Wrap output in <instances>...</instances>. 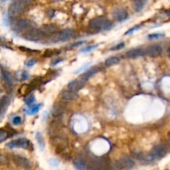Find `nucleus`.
<instances>
[{"label": "nucleus", "mask_w": 170, "mask_h": 170, "mask_svg": "<svg viewBox=\"0 0 170 170\" xmlns=\"http://www.w3.org/2000/svg\"><path fill=\"white\" fill-rule=\"evenodd\" d=\"M33 0H13L8 7V13L10 18H16L22 14L24 8L32 3Z\"/></svg>", "instance_id": "nucleus-1"}, {"label": "nucleus", "mask_w": 170, "mask_h": 170, "mask_svg": "<svg viewBox=\"0 0 170 170\" xmlns=\"http://www.w3.org/2000/svg\"><path fill=\"white\" fill-rule=\"evenodd\" d=\"M112 26V23L105 17H97L90 21V27L95 30H108Z\"/></svg>", "instance_id": "nucleus-2"}, {"label": "nucleus", "mask_w": 170, "mask_h": 170, "mask_svg": "<svg viewBox=\"0 0 170 170\" xmlns=\"http://www.w3.org/2000/svg\"><path fill=\"white\" fill-rule=\"evenodd\" d=\"M45 37V33L40 29L29 28L23 34V37L26 40L33 41H39L42 40Z\"/></svg>", "instance_id": "nucleus-3"}, {"label": "nucleus", "mask_w": 170, "mask_h": 170, "mask_svg": "<svg viewBox=\"0 0 170 170\" xmlns=\"http://www.w3.org/2000/svg\"><path fill=\"white\" fill-rule=\"evenodd\" d=\"M74 30L73 29L67 28L62 30L58 33H52V37H50V41L52 42H57V41H66L70 39L74 35Z\"/></svg>", "instance_id": "nucleus-4"}, {"label": "nucleus", "mask_w": 170, "mask_h": 170, "mask_svg": "<svg viewBox=\"0 0 170 170\" xmlns=\"http://www.w3.org/2000/svg\"><path fill=\"white\" fill-rule=\"evenodd\" d=\"M108 162L103 158H96L89 163L88 170H105L108 168Z\"/></svg>", "instance_id": "nucleus-5"}, {"label": "nucleus", "mask_w": 170, "mask_h": 170, "mask_svg": "<svg viewBox=\"0 0 170 170\" xmlns=\"http://www.w3.org/2000/svg\"><path fill=\"white\" fill-rule=\"evenodd\" d=\"M6 146L10 149H15V148H21V149H28L30 146V142L27 139L21 138V139L12 140L6 144Z\"/></svg>", "instance_id": "nucleus-6"}, {"label": "nucleus", "mask_w": 170, "mask_h": 170, "mask_svg": "<svg viewBox=\"0 0 170 170\" xmlns=\"http://www.w3.org/2000/svg\"><path fill=\"white\" fill-rule=\"evenodd\" d=\"M67 104L63 101H57L54 104L52 109V116L54 117H60L66 112Z\"/></svg>", "instance_id": "nucleus-7"}, {"label": "nucleus", "mask_w": 170, "mask_h": 170, "mask_svg": "<svg viewBox=\"0 0 170 170\" xmlns=\"http://www.w3.org/2000/svg\"><path fill=\"white\" fill-rule=\"evenodd\" d=\"M86 83V80L84 79V78L81 77L79 79H76V80H74L71 81V82L68 84V89L70 90H72L73 92H76L78 90H80L81 88L84 87V85H85Z\"/></svg>", "instance_id": "nucleus-8"}, {"label": "nucleus", "mask_w": 170, "mask_h": 170, "mask_svg": "<svg viewBox=\"0 0 170 170\" xmlns=\"http://www.w3.org/2000/svg\"><path fill=\"white\" fill-rule=\"evenodd\" d=\"M13 159V162L15 163V164L18 165V167L23 168H30L32 166L31 163L28 159L20 155H14Z\"/></svg>", "instance_id": "nucleus-9"}, {"label": "nucleus", "mask_w": 170, "mask_h": 170, "mask_svg": "<svg viewBox=\"0 0 170 170\" xmlns=\"http://www.w3.org/2000/svg\"><path fill=\"white\" fill-rule=\"evenodd\" d=\"M166 152H167V150H166L164 145L159 144V145H156V146L153 148L150 155H152L155 159H159V158H162L163 156H164Z\"/></svg>", "instance_id": "nucleus-10"}, {"label": "nucleus", "mask_w": 170, "mask_h": 170, "mask_svg": "<svg viewBox=\"0 0 170 170\" xmlns=\"http://www.w3.org/2000/svg\"><path fill=\"white\" fill-rule=\"evenodd\" d=\"M30 25H31L30 21L23 18V19L17 21V23H15V30L18 32H26L27 30L31 28Z\"/></svg>", "instance_id": "nucleus-11"}, {"label": "nucleus", "mask_w": 170, "mask_h": 170, "mask_svg": "<svg viewBox=\"0 0 170 170\" xmlns=\"http://www.w3.org/2000/svg\"><path fill=\"white\" fill-rule=\"evenodd\" d=\"M145 52L150 57H158L163 52V49L161 46L158 45V44H154V45H150L146 48Z\"/></svg>", "instance_id": "nucleus-12"}, {"label": "nucleus", "mask_w": 170, "mask_h": 170, "mask_svg": "<svg viewBox=\"0 0 170 170\" xmlns=\"http://www.w3.org/2000/svg\"><path fill=\"white\" fill-rule=\"evenodd\" d=\"M113 16L118 22H122L128 18V13L124 8H116L113 11Z\"/></svg>", "instance_id": "nucleus-13"}, {"label": "nucleus", "mask_w": 170, "mask_h": 170, "mask_svg": "<svg viewBox=\"0 0 170 170\" xmlns=\"http://www.w3.org/2000/svg\"><path fill=\"white\" fill-rule=\"evenodd\" d=\"M10 95H5L1 100V102H0V119L2 118L4 116V114L6 113V111H7V109H8V106L10 104Z\"/></svg>", "instance_id": "nucleus-14"}, {"label": "nucleus", "mask_w": 170, "mask_h": 170, "mask_svg": "<svg viewBox=\"0 0 170 170\" xmlns=\"http://www.w3.org/2000/svg\"><path fill=\"white\" fill-rule=\"evenodd\" d=\"M121 167L124 169H130L134 166V161L129 156H123L119 161Z\"/></svg>", "instance_id": "nucleus-15"}, {"label": "nucleus", "mask_w": 170, "mask_h": 170, "mask_svg": "<svg viewBox=\"0 0 170 170\" xmlns=\"http://www.w3.org/2000/svg\"><path fill=\"white\" fill-rule=\"evenodd\" d=\"M61 97L64 101H74L77 98V95L75 92H73L72 90H62L61 93Z\"/></svg>", "instance_id": "nucleus-16"}, {"label": "nucleus", "mask_w": 170, "mask_h": 170, "mask_svg": "<svg viewBox=\"0 0 170 170\" xmlns=\"http://www.w3.org/2000/svg\"><path fill=\"white\" fill-rule=\"evenodd\" d=\"M73 165L77 170H85L86 168V162L82 158L78 157L74 159L73 161Z\"/></svg>", "instance_id": "nucleus-17"}, {"label": "nucleus", "mask_w": 170, "mask_h": 170, "mask_svg": "<svg viewBox=\"0 0 170 170\" xmlns=\"http://www.w3.org/2000/svg\"><path fill=\"white\" fill-rule=\"evenodd\" d=\"M144 54V51L140 48H134V49H131L128 51L126 52V57L128 58H136L138 57L143 56Z\"/></svg>", "instance_id": "nucleus-18"}, {"label": "nucleus", "mask_w": 170, "mask_h": 170, "mask_svg": "<svg viewBox=\"0 0 170 170\" xmlns=\"http://www.w3.org/2000/svg\"><path fill=\"white\" fill-rule=\"evenodd\" d=\"M120 58L117 57H109L108 59L106 60V62H105V65H106V67H111V66H114V65L118 64L119 62H120Z\"/></svg>", "instance_id": "nucleus-19"}, {"label": "nucleus", "mask_w": 170, "mask_h": 170, "mask_svg": "<svg viewBox=\"0 0 170 170\" xmlns=\"http://www.w3.org/2000/svg\"><path fill=\"white\" fill-rule=\"evenodd\" d=\"M60 126V122L57 120L52 121V123L50 124V134L51 135H54L55 133L57 132V129Z\"/></svg>", "instance_id": "nucleus-20"}, {"label": "nucleus", "mask_w": 170, "mask_h": 170, "mask_svg": "<svg viewBox=\"0 0 170 170\" xmlns=\"http://www.w3.org/2000/svg\"><path fill=\"white\" fill-rule=\"evenodd\" d=\"M41 104H37V105H34L29 107L28 110H27V113L28 115H34L39 111V109L41 108Z\"/></svg>", "instance_id": "nucleus-21"}, {"label": "nucleus", "mask_w": 170, "mask_h": 170, "mask_svg": "<svg viewBox=\"0 0 170 170\" xmlns=\"http://www.w3.org/2000/svg\"><path fill=\"white\" fill-rule=\"evenodd\" d=\"M36 139L37 141V144L39 145V148H40V150H42L44 149V146H45V143H44V139L41 136V133H39V132H37L36 134Z\"/></svg>", "instance_id": "nucleus-22"}, {"label": "nucleus", "mask_w": 170, "mask_h": 170, "mask_svg": "<svg viewBox=\"0 0 170 170\" xmlns=\"http://www.w3.org/2000/svg\"><path fill=\"white\" fill-rule=\"evenodd\" d=\"M144 5H145V4L141 3L139 0H134V1H133V8H134V10L137 11V12L141 11L142 9L144 8Z\"/></svg>", "instance_id": "nucleus-23"}, {"label": "nucleus", "mask_w": 170, "mask_h": 170, "mask_svg": "<svg viewBox=\"0 0 170 170\" xmlns=\"http://www.w3.org/2000/svg\"><path fill=\"white\" fill-rule=\"evenodd\" d=\"M97 71H98V68H97V67H93V68H91L90 70H89V71H87L86 72H85V73L81 76V77L87 81L88 78L90 77V76H92L93 74H95V72H97Z\"/></svg>", "instance_id": "nucleus-24"}, {"label": "nucleus", "mask_w": 170, "mask_h": 170, "mask_svg": "<svg viewBox=\"0 0 170 170\" xmlns=\"http://www.w3.org/2000/svg\"><path fill=\"white\" fill-rule=\"evenodd\" d=\"M44 33H54L57 31V28L54 25H45L43 27V29L41 30Z\"/></svg>", "instance_id": "nucleus-25"}, {"label": "nucleus", "mask_w": 170, "mask_h": 170, "mask_svg": "<svg viewBox=\"0 0 170 170\" xmlns=\"http://www.w3.org/2000/svg\"><path fill=\"white\" fill-rule=\"evenodd\" d=\"M3 78H4V80H5L7 84H8V85H12V84H13V77H12V76H11V74L9 72H3Z\"/></svg>", "instance_id": "nucleus-26"}, {"label": "nucleus", "mask_w": 170, "mask_h": 170, "mask_svg": "<svg viewBox=\"0 0 170 170\" xmlns=\"http://www.w3.org/2000/svg\"><path fill=\"white\" fill-rule=\"evenodd\" d=\"M96 47H98V45H97V44H95V45H92V46H85V47H84V48H82V49H81L80 52H90V51H92V50L95 49Z\"/></svg>", "instance_id": "nucleus-27"}, {"label": "nucleus", "mask_w": 170, "mask_h": 170, "mask_svg": "<svg viewBox=\"0 0 170 170\" xmlns=\"http://www.w3.org/2000/svg\"><path fill=\"white\" fill-rule=\"evenodd\" d=\"M164 34L163 33H153L148 35V38L149 39H160L162 37H164Z\"/></svg>", "instance_id": "nucleus-28"}, {"label": "nucleus", "mask_w": 170, "mask_h": 170, "mask_svg": "<svg viewBox=\"0 0 170 170\" xmlns=\"http://www.w3.org/2000/svg\"><path fill=\"white\" fill-rule=\"evenodd\" d=\"M37 62V58H29L28 61H26L25 62V65H26L28 67H32L33 66L36 64Z\"/></svg>", "instance_id": "nucleus-29"}, {"label": "nucleus", "mask_w": 170, "mask_h": 170, "mask_svg": "<svg viewBox=\"0 0 170 170\" xmlns=\"http://www.w3.org/2000/svg\"><path fill=\"white\" fill-rule=\"evenodd\" d=\"M8 163V157L4 155L0 154V165H6Z\"/></svg>", "instance_id": "nucleus-30"}, {"label": "nucleus", "mask_w": 170, "mask_h": 170, "mask_svg": "<svg viewBox=\"0 0 170 170\" xmlns=\"http://www.w3.org/2000/svg\"><path fill=\"white\" fill-rule=\"evenodd\" d=\"M8 136V132L5 130H0V144L5 140Z\"/></svg>", "instance_id": "nucleus-31"}, {"label": "nucleus", "mask_w": 170, "mask_h": 170, "mask_svg": "<svg viewBox=\"0 0 170 170\" xmlns=\"http://www.w3.org/2000/svg\"><path fill=\"white\" fill-rule=\"evenodd\" d=\"M34 101H35V96L33 95H30L28 97L25 99V103L27 105H32L34 102Z\"/></svg>", "instance_id": "nucleus-32"}, {"label": "nucleus", "mask_w": 170, "mask_h": 170, "mask_svg": "<svg viewBox=\"0 0 170 170\" xmlns=\"http://www.w3.org/2000/svg\"><path fill=\"white\" fill-rule=\"evenodd\" d=\"M22 122V119H21L20 116H15L13 117V120H12V123H13L14 125H18Z\"/></svg>", "instance_id": "nucleus-33"}, {"label": "nucleus", "mask_w": 170, "mask_h": 170, "mask_svg": "<svg viewBox=\"0 0 170 170\" xmlns=\"http://www.w3.org/2000/svg\"><path fill=\"white\" fill-rule=\"evenodd\" d=\"M140 28H141V26H140V25H137V26H134V28H130L129 30H128V31L125 33V35H129V34L132 33H133L134 31H135V30H138V29H139Z\"/></svg>", "instance_id": "nucleus-34"}, {"label": "nucleus", "mask_w": 170, "mask_h": 170, "mask_svg": "<svg viewBox=\"0 0 170 170\" xmlns=\"http://www.w3.org/2000/svg\"><path fill=\"white\" fill-rule=\"evenodd\" d=\"M124 46V42H121V43L118 44V45H116V46H115V47H111V50H119L120 49V48H123Z\"/></svg>", "instance_id": "nucleus-35"}, {"label": "nucleus", "mask_w": 170, "mask_h": 170, "mask_svg": "<svg viewBox=\"0 0 170 170\" xmlns=\"http://www.w3.org/2000/svg\"><path fill=\"white\" fill-rule=\"evenodd\" d=\"M29 75L28 73L27 72H22V76H21V78H22V80H27L28 78Z\"/></svg>", "instance_id": "nucleus-36"}, {"label": "nucleus", "mask_w": 170, "mask_h": 170, "mask_svg": "<svg viewBox=\"0 0 170 170\" xmlns=\"http://www.w3.org/2000/svg\"><path fill=\"white\" fill-rule=\"evenodd\" d=\"M89 65H90V63H89V62H87V63H85V64L83 65L82 67H80V68H79V69L76 70V71L75 73H78V72H81V71H82V70L85 69V68H86V67H87L88 66H89Z\"/></svg>", "instance_id": "nucleus-37"}, {"label": "nucleus", "mask_w": 170, "mask_h": 170, "mask_svg": "<svg viewBox=\"0 0 170 170\" xmlns=\"http://www.w3.org/2000/svg\"><path fill=\"white\" fill-rule=\"evenodd\" d=\"M62 58H59L58 60H55V61L52 62V63H51V64H52V66H55V65H57V64H58V63H60V62H62Z\"/></svg>", "instance_id": "nucleus-38"}, {"label": "nucleus", "mask_w": 170, "mask_h": 170, "mask_svg": "<svg viewBox=\"0 0 170 170\" xmlns=\"http://www.w3.org/2000/svg\"><path fill=\"white\" fill-rule=\"evenodd\" d=\"M139 1H140L141 3H144V4H145V3H146V2H147L148 0H139Z\"/></svg>", "instance_id": "nucleus-39"}, {"label": "nucleus", "mask_w": 170, "mask_h": 170, "mask_svg": "<svg viewBox=\"0 0 170 170\" xmlns=\"http://www.w3.org/2000/svg\"><path fill=\"white\" fill-rule=\"evenodd\" d=\"M2 76H3V73H2L1 70H0V78H2Z\"/></svg>", "instance_id": "nucleus-40"}, {"label": "nucleus", "mask_w": 170, "mask_h": 170, "mask_svg": "<svg viewBox=\"0 0 170 170\" xmlns=\"http://www.w3.org/2000/svg\"><path fill=\"white\" fill-rule=\"evenodd\" d=\"M1 1H2V2H4V1H6V0H1Z\"/></svg>", "instance_id": "nucleus-41"}]
</instances>
